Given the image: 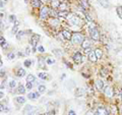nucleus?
I'll list each match as a JSON object with an SVG mask.
<instances>
[{
    "instance_id": "f257e3e1",
    "label": "nucleus",
    "mask_w": 122,
    "mask_h": 115,
    "mask_svg": "<svg viewBox=\"0 0 122 115\" xmlns=\"http://www.w3.org/2000/svg\"><path fill=\"white\" fill-rule=\"evenodd\" d=\"M67 19L69 21V22L72 25L73 27H76V26H79L80 25V18L78 15L74 14V13H69L68 18H67Z\"/></svg>"
},
{
    "instance_id": "f03ea898",
    "label": "nucleus",
    "mask_w": 122,
    "mask_h": 115,
    "mask_svg": "<svg viewBox=\"0 0 122 115\" xmlns=\"http://www.w3.org/2000/svg\"><path fill=\"white\" fill-rule=\"evenodd\" d=\"M71 40H72V42L74 43V44H81L83 42V35L81 34H79V33H74V34H72V38H71Z\"/></svg>"
},
{
    "instance_id": "7ed1b4c3",
    "label": "nucleus",
    "mask_w": 122,
    "mask_h": 115,
    "mask_svg": "<svg viewBox=\"0 0 122 115\" xmlns=\"http://www.w3.org/2000/svg\"><path fill=\"white\" fill-rule=\"evenodd\" d=\"M90 36L93 41H99L100 40V33L96 28L90 30Z\"/></svg>"
},
{
    "instance_id": "20e7f679",
    "label": "nucleus",
    "mask_w": 122,
    "mask_h": 115,
    "mask_svg": "<svg viewBox=\"0 0 122 115\" xmlns=\"http://www.w3.org/2000/svg\"><path fill=\"white\" fill-rule=\"evenodd\" d=\"M49 8L46 7V6H44V7H42V9H41L40 11V18L41 19H46L47 18H48L49 15Z\"/></svg>"
},
{
    "instance_id": "39448f33",
    "label": "nucleus",
    "mask_w": 122,
    "mask_h": 115,
    "mask_svg": "<svg viewBox=\"0 0 122 115\" xmlns=\"http://www.w3.org/2000/svg\"><path fill=\"white\" fill-rule=\"evenodd\" d=\"M73 60H74V62L77 63V64H79L83 62V55H81V53L80 52H75L73 54Z\"/></svg>"
},
{
    "instance_id": "423d86ee",
    "label": "nucleus",
    "mask_w": 122,
    "mask_h": 115,
    "mask_svg": "<svg viewBox=\"0 0 122 115\" xmlns=\"http://www.w3.org/2000/svg\"><path fill=\"white\" fill-rule=\"evenodd\" d=\"M40 39V36L39 35H33L32 36V38H30V45H32L34 48L37 46V43H38V40Z\"/></svg>"
},
{
    "instance_id": "0eeeda50",
    "label": "nucleus",
    "mask_w": 122,
    "mask_h": 115,
    "mask_svg": "<svg viewBox=\"0 0 122 115\" xmlns=\"http://www.w3.org/2000/svg\"><path fill=\"white\" fill-rule=\"evenodd\" d=\"M87 57H89V60L92 62H96L98 60V57L96 55V52L95 51H91L89 54H87Z\"/></svg>"
},
{
    "instance_id": "6e6552de",
    "label": "nucleus",
    "mask_w": 122,
    "mask_h": 115,
    "mask_svg": "<svg viewBox=\"0 0 122 115\" xmlns=\"http://www.w3.org/2000/svg\"><path fill=\"white\" fill-rule=\"evenodd\" d=\"M104 93H105V95H106V97H108V98L113 97V89H112L110 86H108L106 89H105Z\"/></svg>"
},
{
    "instance_id": "1a4fd4ad",
    "label": "nucleus",
    "mask_w": 122,
    "mask_h": 115,
    "mask_svg": "<svg viewBox=\"0 0 122 115\" xmlns=\"http://www.w3.org/2000/svg\"><path fill=\"white\" fill-rule=\"evenodd\" d=\"M86 90L84 89H81V88H77V89L75 90V93H74V95H75V97H81L83 96V95H86Z\"/></svg>"
},
{
    "instance_id": "9d476101",
    "label": "nucleus",
    "mask_w": 122,
    "mask_h": 115,
    "mask_svg": "<svg viewBox=\"0 0 122 115\" xmlns=\"http://www.w3.org/2000/svg\"><path fill=\"white\" fill-rule=\"evenodd\" d=\"M97 111H98V115H110V113L108 112L103 106H100Z\"/></svg>"
},
{
    "instance_id": "9b49d317",
    "label": "nucleus",
    "mask_w": 122,
    "mask_h": 115,
    "mask_svg": "<svg viewBox=\"0 0 122 115\" xmlns=\"http://www.w3.org/2000/svg\"><path fill=\"white\" fill-rule=\"evenodd\" d=\"M34 111H36V108L34 106H30V105H26V106L25 107V110H23V113H28L30 114L32 112H34Z\"/></svg>"
},
{
    "instance_id": "f8f14e48",
    "label": "nucleus",
    "mask_w": 122,
    "mask_h": 115,
    "mask_svg": "<svg viewBox=\"0 0 122 115\" xmlns=\"http://www.w3.org/2000/svg\"><path fill=\"white\" fill-rule=\"evenodd\" d=\"M62 36H63V38L65 40H69V39L72 38L71 33L69 31H67V30H63V31H62Z\"/></svg>"
},
{
    "instance_id": "ddd939ff",
    "label": "nucleus",
    "mask_w": 122,
    "mask_h": 115,
    "mask_svg": "<svg viewBox=\"0 0 122 115\" xmlns=\"http://www.w3.org/2000/svg\"><path fill=\"white\" fill-rule=\"evenodd\" d=\"M91 41L89 39H84L83 42L81 43V47H83V49H87V48H91Z\"/></svg>"
},
{
    "instance_id": "4468645a",
    "label": "nucleus",
    "mask_w": 122,
    "mask_h": 115,
    "mask_svg": "<svg viewBox=\"0 0 122 115\" xmlns=\"http://www.w3.org/2000/svg\"><path fill=\"white\" fill-rule=\"evenodd\" d=\"M99 1V3L102 5V7H104V8H109L110 7V3L108 0H98Z\"/></svg>"
},
{
    "instance_id": "2eb2a0df",
    "label": "nucleus",
    "mask_w": 122,
    "mask_h": 115,
    "mask_svg": "<svg viewBox=\"0 0 122 115\" xmlns=\"http://www.w3.org/2000/svg\"><path fill=\"white\" fill-rule=\"evenodd\" d=\"M40 97V93H29L28 95V98L30 100H36V99H38V98Z\"/></svg>"
},
{
    "instance_id": "dca6fc26",
    "label": "nucleus",
    "mask_w": 122,
    "mask_h": 115,
    "mask_svg": "<svg viewBox=\"0 0 122 115\" xmlns=\"http://www.w3.org/2000/svg\"><path fill=\"white\" fill-rule=\"evenodd\" d=\"M59 23H60L59 19L56 18H53L52 19H50V25L52 26V27H58Z\"/></svg>"
},
{
    "instance_id": "f3484780",
    "label": "nucleus",
    "mask_w": 122,
    "mask_h": 115,
    "mask_svg": "<svg viewBox=\"0 0 122 115\" xmlns=\"http://www.w3.org/2000/svg\"><path fill=\"white\" fill-rule=\"evenodd\" d=\"M57 13H58L59 18H68V15H69V12L67 10H64V11H60L59 10Z\"/></svg>"
},
{
    "instance_id": "a211bd4d",
    "label": "nucleus",
    "mask_w": 122,
    "mask_h": 115,
    "mask_svg": "<svg viewBox=\"0 0 122 115\" xmlns=\"http://www.w3.org/2000/svg\"><path fill=\"white\" fill-rule=\"evenodd\" d=\"M18 25H19V22L18 21H16L15 22H14V26H13V28H12V30H11V33L12 34H17L18 33Z\"/></svg>"
},
{
    "instance_id": "6ab92c4d",
    "label": "nucleus",
    "mask_w": 122,
    "mask_h": 115,
    "mask_svg": "<svg viewBox=\"0 0 122 115\" xmlns=\"http://www.w3.org/2000/svg\"><path fill=\"white\" fill-rule=\"evenodd\" d=\"M26 101V99L22 96H18V97L15 98V102H17L18 104H25Z\"/></svg>"
},
{
    "instance_id": "aec40b11",
    "label": "nucleus",
    "mask_w": 122,
    "mask_h": 115,
    "mask_svg": "<svg viewBox=\"0 0 122 115\" xmlns=\"http://www.w3.org/2000/svg\"><path fill=\"white\" fill-rule=\"evenodd\" d=\"M80 5L83 6L84 9H87L90 8V3H89V0H80Z\"/></svg>"
},
{
    "instance_id": "412c9836",
    "label": "nucleus",
    "mask_w": 122,
    "mask_h": 115,
    "mask_svg": "<svg viewBox=\"0 0 122 115\" xmlns=\"http://www.w3.org/2000/svg\"><path fill=\"white\" fill-rule=\"evenodd\" d=\"M96 87L98 88V90H103L104 89V82L102 80H98L96 82Z\"/></svg>"
},
{
    "instance_id": "4be33fe9",
    "label": "nucleus",
    "mask_w": 122,
    "mask_h": 115,
    "mask_svg": "<svg viewBox=\"0 0 122 115\" xmlns=\"http://www.w3.org/2000/svg\"><path fill=\"white\" fill-rule=\"evenodd\" d=\"M38 63H39V66L41 67V68H45V64L47 62L45 61V59H44L43 57H40L39 60H38Z\"/></svg>"
},
{
    "instance_id": "5701e85b",
    "label": "nucleus",
    "mask_w": 122,
    "mask_h": 115,
    "mask_svg": "<svg viewBox=\"0 0 122 115\" xmlns=\"http://www.w3.org/2000/svg\"><path fill=\"white\" fill-rule=\"evenodd\" d=\"M16 75L19 76V77H22L26 75V70L23 68H18L17 69V72H16Z\"/></svg>"
},
{
    "instance_id": "b1692460",
    "label": "nucleus",
    "mask_w": 122,
    "mask_h": 115,
    "mask_svg": "<svg viewBox=\"0 0 122 115\" xmlns=\"http://www.w3.org/2000/svg\"><path fill=\"white\" fill-rule=\"evenodd\" d=\"M60 1L59 0H52V2H51V5H52L53 8H58L59 5H60Z\"/></svg>"
},
{
    "instance_id": "393cba45",
    "label": "nucleus",
    "mask_w": 122,
    "mask_h": 115,
    "mask_svg": "<svg viewBox=\"0 0 122 115\" xmlns=\"http://www.w3.org/2000/svg\"><path fill=\"white\" fill-rule=\"evenodd\" d=\"M58 9L60 11H64V10H66L67 9V4L65 2H61L60 3V5H59V7H58Z\"/></svg>"
},
{
    "instance_id": "a878e982",
    "label": "nucleus",
    "mask_w": 122,
    "mask_h": 115,
    "mask_svg": "<svg viewBox=\"0 0 122 115\" xmlns=\"http://www.w3.org/2000/svg\"><path fill=\"white\" fill-rule=\"evenodd\" d=\"M36 80L35 75H33V74H29L28 76H26V83H34Z\"/></svg>"
},
{
    "instance_id": "bb28decb",
    "label": "nucleus",
    "mask_w": 122,
    "mask_h": 115,
    "mask_svg": "<svg viewBox=\"0 0 122 115\" xmlns=\"http://www.w3.org/2000/svg\"><path fill=\"white\" fill-rule=\"evenodd\" d=\"M32 4H33L34 7L39 8L40 6H41V0H33V1H32Z\"/></svg>"
},
{
    "instance_id": "cd10ccee",
    "label": "nucleus",
    "mask_w": 122,
    "mask_h": 115,
    "mask_svg": "<svg viewBox=\"0 0 122 115\" xmlns=\"http://www.w3.org/2000/svg\"><path fill=\"white\" fill-rule=\"evenodd\" d=\"M17 93L18 94H25L26 93V88L22 86V84H19L18 86V89H17Z\"/></svg>"
},
{
    "instance_id": "c85d7f7f",
    "label": "nucleus",
    "mask_w": 122,
    "mask_h": 115,
    "mask_svg": "<svg viewBox=\"0 0 122 115\" xmlns=\"http://www.w3.org/2000/svg\"><path fill=\"white\" fill-rule=\"evenodd\" d=\"M16 86V80H10L9 83H8V87L10 89H13V88H15Z\"/></svg>"
},
{
    "instance_id": "c756f323",
    "label": "nucleus",
    "mask_w": 122,
    "mask_h": 115,
    "mask_svg": "<svg viewBox=\"0 0 122 115\" xmlns=\"http://www.w3.org/2000/svg\"><path fill=\"white\" fill-rule=\"evenodd\" d=\"M38 91H39V93H40V94L45 93V91H46V87L44 86V84H40V86L38 87Z\"/></svg>"
},
{
    "instance_id": "7c9ffc66",
    "label": "nucleus",
    "mask_w": 122,
    "mask_h": 115,
    "mask_svg": "<svg viewBox=\"0 0 122 115\" xmlns=\"http://www.w3.org/2000/svg\"><path fill=\"white\" fill-rule=\"evenodd\" d=\"M96 55L98 57V59H101L102 58V56H103V53H102V50L101 49H96Z\"/></svg>"
},
{
    "instance_id": "2f4dec72",
    "label": "nucleus",
    "mask_w": 122,
    "mask_h": 115,
    "mask_svg": "<svg viewBox=\"0 0 122 115\" xmlns=\"http://www.w3.org/2000/svg\"><path fill=\"white\" fill-rule=\"evenodd\" d=\"M23 35H25V32H22V31H20V32H18L17 34H16V39L17 40H20L23 37Z\"/></svg>"
},
{
    "instance_id": "473e14b6",
    "label": "nucleus",
    "mask_w": 122,
    "mask_h": 115,
    "mask_svg": "<svg viewBox=\"0 0 122 115\" xmlns=\"http://www.w3.org/2000/svg\"><path fill=\"white\" fill-rule=\"evenodd\" d=\"M0 41H1V42H0V43H1V47H2V48H4V47L6 46V41H5V39L3 38V36L0 37Z\"/></svg>"
},
{
    "instance_id": "72a5a7b5",
    "label": "nucleus",
    "mask_w": 122,
    "mask_h": 115,
    "mask_svg": "<svg viewBox=\"0 0 122 115\" xmlns=\"http://www.w3.org/2000/svg\"><path fill=\"white\" fill-rule=\"evenodd\" d=\"M38 76L40 77L41 80H46L47 79V73L46 72H41L38 74Z\"/></svg>"
},
{
    "instance_id": "f704fd0d",
    "label": "nucleus",
    "mask_w": 122,
    "mask_h": 115,
    "mask_svg": "<svg viewBox=\"0 0 122 115\" xmlns=\"http://www.w3.org/2000/svg\"><path fill=\"white\" fill-rule=\"evenodd\" d=\"M117 13H118V15H119V18H122V6L119 5L117 7Z\"/></svg>"
},
{
    "instance_id": "c9c22d12",
    "label": "nucleus",
    "mask_w": 122,
    "mask_h": 115,
    "mask_svg": "<svg viewBox=\"0 0 122 115\" xmlns=\"http://www.w3.org/2000/svg\"><path fill=\"white\" fill-rule=\"evenodd\" d=\"M23 64H25V66L30 67V65H32V61H30V59H26V60H25V62H23Z\"/></svg>"
},
{
    "instance_id": "e433bc0d",
    "label": "nucleus",
    "mask_w": 122,
    "mask_h": 115,
    "mask_svg": "<svg viewBox=\"0 0 122 115\" xmlns=\"http://www.w3.org/2000/svg\"><path fill=\"white\" fill-rule=\"evenodd\" d=\"M9 22H16V16L14 14H11L9 16Z\"/></svg>"
},
{
    "instance_id": "4c0bfd02",
    "label": "nucleus",
    "mask_w": 122,
    "mask_h": 115,
    "mask_svg": "<svg viewBox=\"0 0 122 115\" xmlns=\"http://www.w3.org/2000/svg\"><path fill=\"white\" fill-rule=\"evenodd\" d=\"M84 16H86V18H87V21H89L90 22H93V18H91V15L89 14V13H87L86 11H84Z\"/></svg>"
},
{
    "instance_id": "58836bf2",
    "label": "nucleus",
    "mask_w": 122,
    "mask_h": 115,
    "mask_svg": "<svg viewBox=\"0 0 122 115\" xmlns=\"http://www.w3.org/2000/svg\"><path fill=\"white\" fill-rule=\"evenodd\" d=\"M46 62H47V64L51 65V64H53L54 62H55V60H54V59H51V58H47V59H46Z\"/></svg>"
},
{
    "instance_id": "ea45409f",
    "label": "nucleus",
    "mask_w": 122,
    "mask_h": 115,
    "mask_svg": "<svg viewBox=\"0 0 122 115\" xmlns=\"http://www.w3.org/2000/svg\"><path fill=\"white\" fill-rule=\"evenodd\" d=\"M7 57H8V59H10V60H12V59H14V57H15V55L13 54L12 52H10V53H8L7 54Z\"/></svg>"
},
{
    "instance_id": "a19ab883",
    "label": "nucleus",
    "mask_w": 122,
    "mask_h": 115,
    "mask_svg": "<svg viewBox=\"0 0 122 115\" xmlns=\"http://www.w3.org/2000/svg\"><path fill=\"white\" fill-rule=\"evenodd\" d=\"M101 76H107V70L103 68V69H101Z\"/></svg>"
},
{
    "instance_id": "79ce46f5",
    "label": "nucleus",
    "mask_w": 122,
    "mask_h": 115,
    "mask_svg": "<svg viewBox=\"0 0 122 115\" xmlns=\"http://www.w3.org/2000/svg\"><path fill=\"white\" fill-rule=\"evenodd\" d=\"M54 53H55L57 56H62V52H61L59 49H56V50H54Z\"/></svg>"
},
{
    "instance_id": "37998d69",
    "label": "nucleus",
    "mask_w": 122,
    "mask_h": 115,
    "mask_svg": "<svg viewBox=\"0 0 122 115\" xmlns=\"http://www.w3.org/2000/svg\"><path fill=\"white\" fill-rule=\"evenodd\" d=\"M4 110L5 112H7V111H9V108H7V106H4L3 104H1V111Z\"/></svg>"
},
{
    "instance_id": "c03bdc74",
    "label": "nucleus",
    "mask_w": 122,
    "mask_h": 115,
    "mask_svg": "<svg viewBox=\"0 0 122 115\" xmlns=\"http://www.w3.org/2000/svg\"><path fill=\"white\" fill-rule=\"evenodd\" d=\"M26 88L28 90H30L33 88V84H32V83H26Z\"/></svg>"
},
{
    "instance_id": "a18cd8bd",
    "label": "nucleus",
    "mask_w": 122,
    "mask_h": 115,
    "mask_svg": "<svg viewBox=\"0 0 122 115\" xmlns=\"http://www.w3.org/2000/svg\"><path fill=\"white\" fill-rule=\"evenodd\" d=\"M45 115H55V111H54V110H50V111H48V112H46Z\"/></svg>"
},
{
    "instance_id": "49530a36",
    "label": "nucleus",
    "mask_w": 122,
    "mask_h": 115,
    "mask_svg": "<svg viewBox=\"0 0 122 115\" xmlns=\"http://www.w3.org/2000/svg\"><path fill=\"white\" fill-rule=\"evenodd\" d=\"M38 50H39L41 53H44V52H45V49H44L43 46H39V47H38Z\"/></svg>"
},
{
    "instance_id": "de8ad7c7",
    "label": "nucleus",
    "mask_w": 122,
    "mask_h": 115,
    "mask_svg": "<svg viewBox=\"0 0 122 115\" xmlns=\"http://www.w3.org/2000/svg\"><path fill=\"white\" fill-rule=\"evenodd\" d=\"M112 111H113V114H114V115H116V113H117L116 107H115V106H113V107H112Z\"/></svg>"
},
{
    "instance_id": "09e8293b",
    "label": "nucleus",
    "mask_w": 122,
    "mask_h": 115,
    "mask_svg": "<svg viewBox=\"0 0 122 115\" xmlns=\"http://www.w3.org/2000/svg\"><path fill=\"white\" fill-rule=\"evenodd\" d=\"M68 115H76V114H75V111L69 110V111H68Z\"/></svg>"
},
{
    "instance_id": "8fccbe9b",
    "label": "nucleus",
    "mask_w": 122,
    "mask_h": 115,
    "mask_svg": "<svg viewBox=\"0 0 122 115\" xmlns=\"http://www.w3.org/2000/svg\"><path fill=\"white\" fill-rule=\"evenodd\" d=\"M30 53V49L29 48V47H28V48H26V55H29V54Z\"/></svg>"
},
{
    "instance_id": "3c124183",
    "label": "nucleus",
    "mask_w": 122,
    "mask_h": 115,
    "mask_svg": "<svg viewBox=\"0 0 122 115\" xmlns=\"http://www.w3.org/2000/svg\"><path fill=\"white\" fill-rule=\"evenodd\" d=\"M92 51V50H91V48H87V49H84V52H86L87 54H89L90 52Z\"/></svg>"
},
{
    "instance_id": "603ef678",
    "label": "nucleus",
    "mask_w": 122,
    "mask_h": 115,
    "mask_svg": "<svg viewBox=\"0 0 122 115\" xmlns=\"http://www.w3.org/2000/svg\"><path fill=\"white\" fill-rule=\"evenodd\" d=\"M3 96H4V94H3V91H1V93H0V97H1V99L3 98Z\"/></svg>"
},
{
    "instance_id": "864d4df0",
    "label": "nucleus",
    "mask_w": 122,
    "mask_h": 115,
    "mask_svg": "<svg viewBox=\"0 0 122 115\" xmlns=\"http://www.w3.org/2000/svg\"><path fill=\"white\" fill-rule=\"evenodd\" d=\"M120 96H121V99H122V89H121V91H120Z\"/></svg>"
},
{
    "instance_id": "5fc2aeb1",
    "label": "nucleus",
    "mask_w": 122,
    "mask_h": 115,
    "mask_svg": "<svg viewBox=\"0 0 122 115\" xmlns=\"http://www.w3.org/2000/svg\"><path fill=\"white\" fill-rule=\"evenodd\" d=\"M6 1H7V0H1V2H3V3H5Z\"/></svg>"
},
{
    "instance_id": "6e6d98bb",
    "label": "nucleus",
    "mask_w": 122,
    "mask_h": 115,
    "mask_svg": "<svg viewBox=\"0 0 122 115\" xmlns=\"http://www.w3.org/2000/svg\"><path fill=\"white\" fill-rule=\"evenodd\" d=\"M25 2H28V0H25Z\"/></svg>"
},
{
    "instance_id": "4d7b16f0",
    "label": "nucleus",
    "mask_w": 122,
    "mask_h": 115,
    "mask_svg": "<svg viewBox=\"0 0 122 115\" xmlns=\"http://www.w3.org/2000/svg\"><path fill=\"white\" fill-rule=\"evenodd\" d=\"M29 115H34V114H29Z\"/></svg>"
},
{
    "instance_id": "13d9d810",
    "label": "nucleus",
    "mask_w": 122,
    "mask_h": 115,
    "mask_svg": "<svg viewBox=\"0 0 122 115\" xmlns=\"http://www.w3.org/2000/svg\"><path fill=\"white\" fill-rule=\"evenodd\" d=\"M63 1H65V0H63Z\"/></svg>"
}]
</instances>
